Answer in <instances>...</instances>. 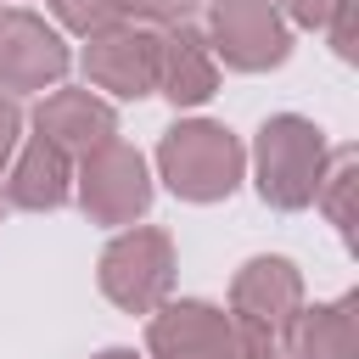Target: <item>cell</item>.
Returning a JSON list of instances; mask_svg holds the SVG:
<instances>
[{"instance_id":"cell-3","label":"cell","mask_w":359,"mask_h":359,"mask_svg":"<svg viewBox=\"0 0 359 359\" xmlns=\"http://www.w3.org/2000/svg\"><path fill=\"white\" fill-rule=\"evenodd\" d=\"M101 292L123 309V314H151L168 303L174 292V241L151 224L118 230L101 252Z\"/></svg>"},{"instance_id":"cell-14","label":"cell","mask_w":359,"mask_h":359,"mask_svg":"<svg viewBox=\"0 0 359 359\" xmlns=\"http://www.w3.org/2000/svg\"><path fill=\"white\" fill-rule=\"evenodd\" d=\"M353 191H359V151H353V146L325 151V168H320L314 202L325 208V219L337 224V236H342L348 247H353Z\"/></svg>"},{"instance_id":"cell-18","label":"cell","mask_w":359,"mask_h":359,"mask_svg":"<svg viewBox=\"0 0 359 359\" xmlns=\"http://www.w3.org/2000/svg\"><path fill=\"white\" fill-rule=\"evenodd\" d=\"M286 6V17L292 22H303V28H325L331 22V11L342 6V0H280Z\"/></svg>"},{"instance_id":"cell-6","label":"cell","mask_w":359,"mask_h":359,"mask_svg":"<svg viewBox=\"0 0 359 359\" xmlns=\"http://www.w3.org/2000/svg\"><path fill=\"white\" fill-rule=\"evenodd\" d=\"M146 348H151V359H247L241 325L202 297H180V303L151 309Z\"/></svg>"},{"instance_id":"cell-10","label":"cell","mask_w":359,"mask_h":359,"mask_svg":"<svg viewBox=\"0 0 359 359\" xmlns=\"http://www.w3.org/2000/svg\"><path fill=\"white\" fill-rule=\"evenodd\" d=\"M157 90L174 107H202L219 90V62L208 50V34L191 28V17L157 34Z\"/></svg>"},{"instance_id":"cell-20","label":"cell","mask_w":359,"mask_h":359,"mask_svg":"<svg viewBox=\"0 0 359 359\" xmlns=\"http://www.w3.org/2000/svg\"><path fill=\"white\" fill-rule=\"evenodd\" d=\"M95 359H140V353H135V348H101Z\"/></svg>"},{"instance_id":"cell-12","label":"cell","mask_w":359,"mask_h":359,"mask_svg":"<svg viewBox=\"0 0 359 359\" xmlns=\"http://www.w3.org/2000/svg\"><path fill=\"white\" fill-rule=\"evenodd\" d=\"M280 359H359V292L297 309L280 337Z\"/></svg>"},{"instance_id":"cell-1","label":"cell","mask_w":359,"mask_h":359,"mask_svg":"<svg viewBox=\"0 0 359 359\" xmlns=\"http://www.w3.org/2000/svg\"><path fill=\"white\" fill-rule=\"evenodd\" d=\"M241 168H247L241 140L208 118L174 123L157 146V174L180 202H224L241 185Z\"/></svg>"},{"instance_id":"cell-19","label":"cell","mask_w":359,"mask_h":359,"mask_svg":"<svg viewBox=\"0 0 359 359\" xmlns=\"http://www.w3.org/2000/svg\"><path fill=\"white\" fill-rule=\"evenodd\" d=\"M17 135H22V112H17V101H11V95H0V168L11 163Z\"/></svg>"},{"instance_id":"cell-2","label":"cell","mask_w":359,"mask_h":359,"mask_svg":"<svg viewBox=\"0 0 359 359\" xmlns=\"http://www.w3.org/2000/svg\"><path fill=\"white\" fill-rule=\"evenodd\" d=\"M320 168H325V135L297 118V112H275L264 129H258V146H252V174H258V196L280 213H297L314 202V185H320Z\"/></svg>"},{"instance_id":"cell-16","label":"cell","mask_w":359,"mask_h":359,"mask_svg":"<svg viewBox=\"0 0 359 359\" xmlns=\"http://www.w3.org/2000/svg\"><path fill=\"white\" fill-rule=\"evenodd\" d=\"M112 6H118V17L157 22V28H168V22H185V17L196 11V0H112Z\"/></svg>"},{"instance_id":"cell-8","label":"cell","mask_w":359,"mask_h":359,"mask_svg":"<svg viewBox=\"0 0 359 359\" xmlns=\"http://www.w3.org/2000/svg\"><path fill=\"white\" fill-rule=\"evenodd\" d=\"M297 309H303V275H297L292 258L264 252V258H247L236 269V280H230V320L236 325L280 342Z\"/></svg>"},{"instance_id":"cell-7","label":"cell","mask_w":359,"mask_h":359,"mask_svg":"<svg viewBox=\"0 0 359 359\" xmlns=\"http://www.w3.org/2000/svg\"><path fill=\"white\" fill-rule=\"evenodd\" d=\"M67 62H73V50L62 45V34L45 17L17 11V6L0 11V90L6 95L56 90L62 73H67Z\"/></svg>"},{"instance_id":"cell-15","label":"cell","mask_w":359,"mask_h":359,"mask_svg":"<svg viewBox=\"0 0 359 359\" xmlns=\"http://www.w3.org/2000/svg\"><path fill=\"white\" fill-rule=\"evenodd\" d=\"M50 11H56V22L73 28V34H95V28L118 22V6H112V0H50Z\"/></svg>"},{"instance_id":"cell-4","label":"cell","mask_w":359,"mask_h":359,"mask_svg":"<svg viewBox=\"0 0 359 359\" xmlns=\"http://www.w3.org/2000/svg\"><path fill=\"white\" fill-rule=\"evenodd\" d=\"M73 191H79V208L90 213V224H135V219L151 208L146 157H140L129 140H118V135L79 157Z\"/></svg>"},{"instance_id":"cell-17","label":"cell","mask_w":359,"mask_h":359,"mask_svg":"<svg viewBox=\"0 0 359 359\" xmlns=\"http://www.w3.org/2000/svg\"><path fill=\"white\" fill-rule=\"evenodd\" d=\"M325 34H331L337 56H342V62H353V56H359V0H342V6L331 11Z\"/></svg>"},{"instance_id":"cell-11","label":"cell","mask_w":359,"mask_h":359,"mask_svg":"<svg viewBox=\"0 0 359 359\" xmlns=\"http://www.w3.org/2000/svg\"><path fill=\"white\" fill-rule=\"evenodd\" d=\"M34 135L62 146L67 157H84V151H95L101 140L118 135V112L90 90H50L34 107Z\"/></svg>"},{"instance_id":"cell-9","label":"cell","mask_w":359,"mask_h":359,"mask_svg":"<svg viewBox=\"0 0 359 359\" xmlns=\"http://www.w3.org/2000/svg\"><path fill=\"white\" fill-rule=\"evenodd\" d=\"M84 73L95 90H112L123 101L151 95L157 90V34L140 22H107L95 34H84Z\"/></svg>"},{"instance_id":"cell-5","label":"cell","mask_w":359,"mask_h":359,"mask_svg":"<svg viewBox=\"0 0 359 359\" xmlns=\"http://www.w3.org/2000/svg\"><path fill=\"white\" fill-rule=\"evenodd\" d=\"M202 34L208 50L236 73H264L292 56V28L275 0H213Z\"/></svg>"},{"instance_id":"cell-13","label":"cell","mask_w":359,"mask_h":359,"mask_svg":"<svg viewBox=\"0 0 359 359\" xmlns=\"http://www.w3.org/2000/svg\"><path fill=\"white\" fill-rule=\"evenodd\" d=\"M67 196H73V157H67L62 146H50V140L34 135V140L17 151L11 174H6V202L22 208V213H50V208H62Z\"/></svg>"}]
</instances>
